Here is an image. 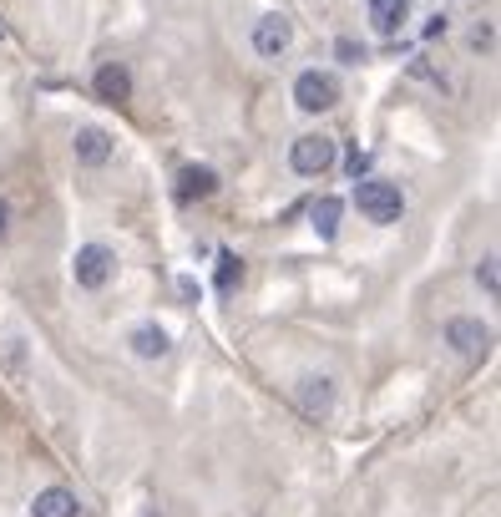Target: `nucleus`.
<instances>
[{
	"label": "nucleus",
	"mask_w": 501,
	"mask_h": 517,
	"mask_svg": "<svg viewBox=\"0 0 501 517\" xmlns=\"http://www.w3.org/2000/svg\"><path fill=\"white\" fill-rule=\"evenodd\" d=\"M446 26H451V21H446V16H436V21H426V36L436 41V36H446Z\"/></svg>",
	"instance_id": "6ab92c4d"
},
{
	"label": "nucleus",
	"mask_w": 501,
	"mask_h": 517,
	"mask_svg": "<svg viewBox=\"0 0 501 517\" xmlns=\"http://www.w3.org/2000/svg\"><path fill=\"white\" fill-rule=\"evenodd\" d=\"M213 193H218V173H213V168L188 163V168L178 173V198H183V203H198V198H213Z\"/></svg>",
	"instance_id": "9d476101"
},
{
	"label": "nucleus",
	"mask_w": 501,
	"mask_h": 517,
	"mask_svg": "<svg viewBox=\"0 0 501 517\" xmlns=\"http://www.w3.org/2000/svg\"><path fill=\"white\" fill-rule=\"evenodd\" d=\"M340 213H345V198H319L314 203V234L334 239V234H340Z\"/></svg>",
	"instance_id": "4468645a"
},
{
	"label": "nucleus",
	"mask_w": 501,
	"mask_h": 517,
	"mask_svg": "<svg viewBox=\"0 0 501 517\" xmlns=\"http://www.w3.org/2000/svg\"><path fill=\"white\" fill-rule=\"evenodd\" d=\"M476 284H481V294H486V300H496V289H501V274H496V254H486V259L476 264Z\"/></svg>",
	"instance_id": "dca6fc26"
},
{
	"label": "nucleus",
	"mask_w": 501,
	"mask_h": 517,
	"mask_svg": "<svg viewBox=\"0 0 501 517\" xmlns=\"http://www.w3.org/2000/svg\"><path fill=\"white\" fill-rule=\"evenodd\" d=\"M446 345H451L456 355H486L491 325H481V320H471V315H456V320H446Z\"/></svg>",
	"instance_id": "423d86ee"
},
{
	"label": "nucleus",
	"mask_w": 501,
	"mask_h": 517,
	"mask_svg": "<svg viewBox=\"0 0 501 517\" xmlns=\"http://www.w3.org/2000/svg\"><path fill=\"white\" fill-rule=\"evenodd\" d=\"M127 345H132V355H142V360H162L167 350H173V340H167L162 325H132Z\"/></svg>",
	"instance_id": "ddd939ff"
},
{
	"label": "nucleus",
	"mask_w": 501,
	"mask_h": 517,
	"mask_svg": "<svg viewBox=\"0 0 501 517\" xmlns=\"http://www.w3.org/2000/svg\"><path fill=\"white\" fill-rule=\"evenodd\" d=\"M92 87H97V97H102V102H112V107H117V102H127V97H132V71H127L122 61H102V66H97V77H92Z\"/></svg>",
	"instance_id": "0eeeda50"
},
{
	"label": "nucleus",
	"mask_w": 501,
	"mask_h": 517,
	"mask_svg": "<svg viewBox=\"0 0 501 517\" xmlns=\"http://www.w3.org/2000/svg\"><path fill=\"white\" fill-rule=\"evenodd\" d=\"M345 173H350L355 183H360V178H370V153H350V158H345Z\"/></svg>",
	"instance_id": "a211bd4d"
},
{
	"label": "nucleus",
	"mask_w": 501,
	"mask_h": 517,
	"mask_svg": "<svg viewBox=\"0 0 501 517\" xmlns=\"http://www.w3.org/2000/svg\"><path fill=\"white\" fill-rule=\"evenodd\" d=\"M6 213H11V208H6V203H0V234H6Z\"/></svg>",
	"instance_id": "aec40b11"
},
{
	"label": "nucleus",
	"mask_w": 501,
	"mask_h": 517,
	"mask_svg": "<svg viewBox=\"0 0 501 517\" xmlns=\"http://www.w3.org/2000/svg\"><path fill=\"white\" fill-rule=\"evenodd\" d=\"M112 269H117V254H112L107 244H81L76 259H71V279H76V289H107Z\"/></svg>",
	"instance_id": "20e7f679"
},
{
	"label": "nucleus",
	"mask_w": 501,
	"mask_h": 517,
	"mask_svg": "<svg viewBox=\"0 0 501 517\" xmlns=\"http://www.w3.org/2000/svg\"><path fill=\"white\" fill-rule=\"evenodd\" d=\"M289 46H294V21H289L284 11L259 16V26H254V51H259L264 61H279V56H289Z\"/></svg>",
	"instance_id": "39448f33"
},
{
	"label": "nucleus",
	"mask_w": 501,
	"mask_h": 517,
	"mask_svg": "<svg viewBox=\"0 0 501 517\" xmlns=\"http://www.w3.org/2000/svg\"><path fill=\"white\" fill-rule=\"evenodd\" d=\"M299 411L304 416H329L334 411V381L329 376H304L299 381Z\"/></svg>",
	"instance_id": "1a4fd4ad"
},
{
	"label": "nucleus",
	"mask_w": 501,
	"mask_h": 517,
	"mask_svg": "<svg viewBox=\"0 0 501 517\" xmlns=\"http://www.w3.org/2000/svg\"><path fill=\"white\" fill-rule=\"evenodd\" d=\"M238 279H243V259H238L233 249H223V254H218V289H233Z\"/></svg>",
	"instance_id": "2eb2a0df"
},
{
	"label": "nucleus",
	"mask_w": 501,
	"mask_h": 517,
	"mask_svg": "<svg viewBox=\"0 0 501 517\" xmlns=\"http://www.w3.org/2000/svg\"><path fill=\"white\" fill-rule=\"evenodd\" d=\"M405 21H410V0H370V26L380 36H400Z\"/></svg>",
	"instance_id": "f8f14e48"
},
{
	"label": "nucleus",
	"mask_w": 501,
	"mask_h": 517,
	"mask_svg": "<svg viewBox=\"0 0 501 517\" xmlns=\"http://www.w3.org/2000/svg\"><path fill=\"white\" fill-rule=\"evenodd\" d=\"M334 102H340V82H334V71L309 66V71L294 77V107L299 112H329Z\"/></svg>",
	"instance_id": "7ed1b4c3"
},
{
	"label": "nucleus",
	"mask_w": 501,
	"mask_h": 517,
	"mask_svg": "<svg viewBox=\"0 0 501 517\" xmlns=\"http://www.w3.org/2000/svg\"><path fill=\"white\" fill-rule=\"evenodd\" d=\"M355 208L370 218V224H395V218L405 213V193L385 178H360L355 183Z\"/></svg>",
	"instance_id": "f257e3e1"
},
{
	"label": "nucleus",
	"mask_w": 501,
	"mask_h": 517,
	"mask_svg": "<svg viewBox=\"0 0 501 517\" xmlns=\"http://www.w3.org/2000/svg\"><path fill=\"white\" fill-rule=\"evenodd\" d=\"M334 56H340V66H360V61H365V46L350 41V36H340V41H334Z\"/></svg>",
	"instance_id": "f3484780"
},
{
	"label": "nucleus",
	"mask_w": 501,
	"mask_h": 517,
	"mask_svg": "<svg viewBox=\"0 0 501 517\" xmlns=\"http://www.w3.org/2000/svg\"><path fill=\"white\" fill-rule=\"evenodd\" d=\"M71 153H76V163H87V168H102V163L112 158V137H107L102 127H81V132L71 137Z\"/></svg>",
	"instance_id": "6e6552de"
},
{
	"label": "nucleus",
	"mask_w": 501,
	"mask_h": 517,
	"mask_svg": "<svg viewBox=\"0 0 501 517\" xmlns=\"http://www.w3.org/2000/svg\"><path fill=\"white\" fill-rule=\"evenodd\" d=\"M76 512H81V502H76L71 487H46L31 502V517H76Z\"/></svg>",
	"instance_id": "9b49d317"
},
{
	"label": "nucleus",
	"mask_w": 501,
	"mask_h": 517,
	"mask_svg": "<svg viewBox=\"0 0 501 517\" xmlns=\"http://www.w3.org/2000/svg\"><path fill=\"white\" fill-rule=\"evenodd\" d=\"M334 163H340V142L324 137V132L294 137V147H289V168H294L299 178H324Z\"/></svg>",
	"instance_id": "f03ea898"
}]
</instances>
